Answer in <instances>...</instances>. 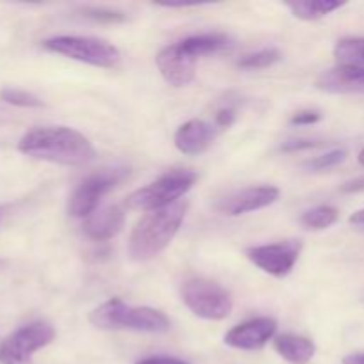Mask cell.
<instances>
[{"instance_id": "cell-15", "label": "cell", "mask_w": 364, "mask_h": 364, "mask_svg": "<svg viewBox=\"0 0 364 364\" xmlns=\"http://www.w3.org/2000/svg\"><path fill=\"white\" fill-rule=\"evenodd\" d=\"M124 224V213L119 206L109 205L103 208L95 210L91 215L85 219L84 231L91 240L103 242L116 237Z\"/></svg>"}, {"instance_id": "cell-19", "label": "cell", "mask_w": 364, "mask_h": 364, "mask_svg": "<svg viewBox=\"0 0 364 364\" xmlns=\"http://www.w3.org/2000/svg\"><path fill=\"white\" fill-rule=\"evenodd\" d=\"M338 66L364 68V38H343L334 46Z\"/></svg>"}, {"instance_id": "cell-9", "label": "cell", "mask_w": 364, "mask_h": 364, "mask_svg": "<svg viewBox=\"0 0 364 364\" xmlns=\"http://www.w3.org/2000/svg\"><path fill=\"white\" fill-rule=\"evenodd\" d=\"M302 244L299 240H287L279 244L256 245L245 251V256L263 272L274 277H284L294 270L301 256Z\"/></svg>"}, {"instance_id": "cell-13", "label": "cell", "mask_w": 364, "mask_h": 364, "mask_svg": "<svg viewBox=\"0 0 364 364\" xmlns=\"http://www.w3.org/2000/svg\"><path fill=\"white\" fill-rule=\"evenodd\" d=\"M217 134H219V128L215 124L203 119H191L181 124L176 134H174V146L183 155H201L203 151H206L212 146Z\"/></svg>"}, {"instance_id": "cell-25", "label": "cell", "mask_w": 364, "mask_h": 364, "mask_svg": "<svg viewBox=\"0 0 364 364\" xmlns=\"http://www.w3.org/2000/svg\"><path fill=\"white\" fill-rule=\"evenodd\" d=\"M322 119V114L318 110H301V112L294 114L290 123L294 127H308V124H315Z\"/></svg>"}, {"instance_id": "cell-30", "label": "cell", "mask_w": 364, "mask_h": 364, "mask_svg": "<svg viewBox=\"0 0 364 364\" xmlns=\"http://www.w3.org/2000/svg\"><path fill=\"white\" fill-rule=\"evenodd\" d=\"M343 364H364V352L363 354H348L345 355Z\"/></svg>"}, {"instance_id": "cell-33", "label": "cell", "mask_w": 364, "mask_h": 364, "mask_svg": "<svg viewBox=\"0 0 364 364\" xmlns=\"http://www.w3.org/2000/svg\"><path fill=\"white\" fill-rule=\"evenodd\" d=\"M359 162L364 166V149H361V153H359Z\"/></svg>"}, {"instance_id": "cell-11", "label": "cell", "mask_w": 364, "mask_h": 364, "mask_svg": "<svg viewBox=\"0 0 364 364\" xmlns=\"http://www.w3.org/2000/svg\"><path fill=\"white\" fill-rule=\"evenodd\" d=\"M155 63L164 80L167 84L174 85V87H183V85H188L194 80L198 59L185 53L181 50L180 43H174V45L160 50L155 57Z\"/></svg>"}, {"instance_id": "cell-34", "label": "cell", "mask_w": 364, "mask_h": 364, "mask_svg": "<svg viewBox=\"0 0 364 364\" xmlns=\"http://www.w3.org/2000/svg\"><path fill=\"white\" fill-rule=\"evenodd\" d=\"M0 217H2V213H0Z\"/></svg>"}, {"instance_id": "cell-16", "label": "cell", "mask_w": 364, "mask_h": 364, "mask_svg": "<svg viewBox=\"0 0 364 364\" xmlns=\"http://www.w3.org/2000/svg\"><path fill=\"white\" fill-rule=\"evenodd\" d=\"M274 348L284 361L291 364H308L315 358L316 347L309 338L297 334H281L274 340Z\"/></svg>"}, {"instance_id": "cell-29", "label": "cell", "mask_w": 364, "mask_h": 364, "mask_svg": "<svg viewBox=\"0 0 364 364\" xmlns=\"http://www.w3.org/2000/svg\"><path fill=\"white\" fill-rule=\"evenodd\" d=\"M364 191V176L358 178V180H352L348 183H345L341 187V192H347V194H354V192H363Z\"/></svg>"}, {"instance_id": "cell-6", "label": "cell", "mask_w": 364, "mask_h": 364, "mask_svg": "<svg viewBox=\"0 0 364 364\" xmlns=\"http://www.w3.org/2000/svg\"><path fill=\"white\" fill-rule=\"evenodd\" d=\"M48 52L59 53L78 63L96 68H116L121 63V53L112 43L89 36H55L43 43Z\"/></svg>"}, {"instance_id": "cell-21", "label": "cell", "mask_w": 364, "mask_h": 364, "mask_svg": "<svg viewBox=\"0 0 364 364\" xmlns=\"http://www.w3.org/2000/svg\"><path fill=\"white\" fill-rule=\"evenodd\" d=\"M279 59L281 52L277 48H263L242 57L238 60V68H242V70H265V68H270L272 64H276Z\"/></svg>"}, {"instance_id": "cell-32", "label": "cell", "mask_w": 364, "mask_h": 364, "mask_svg": "<svg viewBox=\"0 0 364 364\" xmlns=\"http://www.w3.org/2000/svg\"><path fill=\"white\" fill-rule=\"evenodd\" d=\"M164 7H192L199 6V2H164Z\"/></svg>"}, {"instance_id": "cell-26", "label": "cell", "mask_w": 364, "mask_h": 364, "mask_svg": "<svg viewBox=\"0 0 364 364\" xmlns=\"http://www.w3.org/2000/svg\"><path fill=\"white\" fill-rule=\"evenodd\" d=\"M235 119H237V110L233 109V107H224V109L217 110L215 114V127L219 128V130H224V128H230L231 124L235 123Z\"/></svg>"}, {"instance_id": "cell-12", "label": "cell", "mask_w": 364, "mask_h": 364, "mask_svg": "<svg viewBox=\"0 0 364 364\" xmlns=\"http://www.w3.org/2000/svg\"><path fill=\"white\" fill-rule=\"evenodd\" d=\"M277 199H279V188L263 185V187H249L226 196V198L217 203L215 208L219 212L226 213V215L237 217L267 208V206L274 205Z\"/></svg>"}, {"instance_id": "cell-27", "label": "cell", "mask_w": 364, "mask_h": 364, "mask_svg": "<svg viewBox=\"0 0 364 364\" xmlns=\"http://www.w3.org/2000/svg\"><path fill=\"white\" fill-rule=\"evenodd\" d=\"M320 142L309 141V139H294V141H287L283 146H281V151L284 153H295L302 151V149H313L316 148Z\"/></svg>"}, {"instance_id": "cell-17", "label": "cell", "mask_w": 364, "mask_h": 364, "mask_svg": "<svg viewBox=\"0 0 364 364\" xmlns=\"http://www.w3.org/2000/svg\"><path fill=\"white\" fill-rule=\"evenodd\" d=\"M180 46L185 53H188L194 59H199L203 55L219 53L230 48L231 39L230 36L220 34V32H212V34H198L185 38L183 41H180Z\"/></svg>"}, {"instance_id": "cell-7", "label": "cell", "mask_w": 364, "mask_h": 364, "mask_svg": "<svg viewBox=\"0 0 364 364\" xmlns=\"http://www.w3.org/2000/svg\"><path fill=\"white\" fill-rule=\"evenodd\" d=\"M55 338V329L48 322H31L20 327L0 343V363L31 364L32 355L50 345Z\"/></svg>"}, {"instance_id": "cell-2", "label": "cell", "mask_w": 364, "mask_h": 364, "mask_svg": "<svg viewBox=\"0 0 364 364\" xmlns=\"http://www.w3.org/2000/svg\"><path fill=\"white\" fill-rule=\"evenodd\" d=\"M188 210L187 201H178L162 210L148 212L132 230L128 255L135 262H148L173 242Z\"/></svg>"}, {"instance_id": "cell-14", "label": "cell", "mask_w": 364, "mask_h": 364, "mask_svg": "<svg viewBox=\"0 0 364 364\" xmlns=\"http://www.w3.org/2000/svg\"><path fill=\"white\" fill-rule=\"evenodd\" d=\"M316 87L331 95H364V68H331L316 78Z\"/></svg>"}, {"instance_id": "cell-24", "label": "cell", "mask_w": 364, "mask_h": 364, "mask_svg": "<svg viewBox=\"0 0 364 364\" xmlns=\"http://www.w3.org/2000/svg\"><path fill=\"white\" fill-rule=\"evenodd\" d=\"M82 14L89 20L100 21V23H123L127 20V14L119 11L105 9V7H84Z\"/></svg>"}, {"instance_id": "cell-5", "label": "cell", "mask_w": 364, "mask_h": 364, "mask_svg": "<svg viewBox=\"0 0 364 364\" xmlns=\"http://www.w3.org/2000/svg\"><path fill=\"white\" fill-rule=\"evenodd\" d=\"M183 304L196 316L205 320H224L233 311V297L226 288L206 277H191L180 288Z\"/></svg>"}, {"instance_id": "cell-23", "label": "cell", "mask_w": 364, "mask_h": 364, "mask_svg": "<svg viewBox=\"0 0 364 364\" xmlns=\"http://www.w3.org/2000/svg\"><path fill=\"white\" fill-rule=\"evenodd\" d=\"M345 159H347V151L341 148L338 149H331V151H327L326 155H320V156H315L313 160H308V162L304 164V167L308 171H327V169H333V167L340 166L341 162H345Z\"/></svg>"}, {"instance_id": "cell-1", "label": "cell", "mask_w": 364, "mask_h": 364, "mask_svg": "<svg viewBox=\"0 0 364 364\" xmlns=\"http://www.w3.org/2000/svg\"><path fill=\"white\" fill-rule=\"evenodd\" d=\"M23 155L60 166H85L96 156L91 141L68 127H45L27 132L18 142Z\"/></svg>"}, {"instance_id": "cell-31", "label": "cell", "mask_w": 364, "mask_h": 364, "mask_svg": "<svg viewBox=\"0 0 364 364\" xmlns=\"http://www.w3.org/2000/svg\"><path fill=\"white\" fill-rule=\"evenodd\" d=\"M350 224H355V226H364V208L358 210L354 215H350Z\"/></svg>"}, {"instance_id": "cell-4", "label": "cell", "mask_w": 364, "mask_h": 364, "mask_svg": "<svg viewBox=\"0 0 364 364\" xmlns=\"http://www.w3.org/2000/svg\"><path fill=\"white\" fill-rule=\"evenodd\" d=\"M196 180H198V174L194 171H169V173L160 176L153 183L132 192L127 198V208L144 210V212L167 208V206L181 201L180 198H183L194 187Z\"/></svg>"}, {"instance_id": "cell-22", "label": "cell", "mask_w": 364, "mask_h": 364, "mask_svg": "<svg viewBox=\"0 0 364 364\" xmlns=\"http://www.w3.org/2000/svg\"><path fill=\"white\" fill-rule=\"evenodd\" d=\"M0 100L9 103V105L21 107V109H41V107H45L41 98H38V96L32 95V92L23 91V89H2V91H0Z\"/></svg>"}, {"instance_id": "cell-3", "label": "cell", "mask_w": 364, "mask_h": 364, "mask_svg": "<svg viewBox=\"0 0 364 364\" xmlns=\"http://www.w3.org/2000/svg\"><path fill=\"white\" fill-rule=\"evenodd\" d=\"M89 322L96 329L103 331H137V333H167L171 322L162 311L148 306L124 304L121 299H110L103 302L89 315Z\"/></svg>"}, {"instance_id": "cell-8", "label": "cell", "mask_w": 364, "mask_h": 364, "mask_svg": "<svg viewBox=\"0 0 364 364\" xmlns=\"http://www.w3.org/2000/svg\"><path fill=\"white\" fill-rule=\"evenodd\" d=\"M128 169L124 167H114V169H103L100 173L91 174L85 178L68 201V213L77 219H87L95 210H98L100 199L112 191L117 183L127 178Z\"/></svg>"}, {"instance_id": "cell-10", "label": "cell", "mask_w": 364, "mask_h": 364, "mask_svg": "<svg viewBox=\"0 0 364 364\" xmlns=\"http://www.w3.org/2000/svg\"><path fill=\"white\" fill-rule=\"evenodd\" d=\"M277 322L269 316L247 320L240 326L228 331L224 336V343L237 350H259L276 336Z\"/></svg>"}, {"instance_id": "cell-18", "label": "cell", "mask_w": 364, "mask_h": 364, "mask_svg": "<svg viewBox=\"0 0 364 364\" xmlns=\"http://www.w3.org/2000/svg\"><path fill=\"white\" fill-rule=\"evenodd\" d=\"M343 6L345 2H340V0H294V2L287 4L291 14L304 21L320 20Z\"/></svg>"}, {"instance_id": "cell-28", "label": "cell", "mask_w": 364, "mask_h": 364, "mask_svg": "<svg viewBox=\"0 0 364 364\" xmlns=\"http://www.w3.org/2000/svg\"><path fill=\"white\" fill-rule=\"evenodd\" d=\"M137 364H191L187 361H181V359L176 358H148V359H142Z\"/></svg>"}, {"instance_id": "cell-20", "label": "cell", "mask_w": 364, "mask_h": 364, "mask_svg": "<svg viewBox=\"0 0 364 364\" xmlns=\"http://www.w3.org/2000/svg\"><path fill=\"white\" fill-rule=\"evenodd\" d=\"M338 219H340V212L334 206L322 205L302 213L301 223L308 230H326L336 224Z\"/></svg>"}]
</instances>
